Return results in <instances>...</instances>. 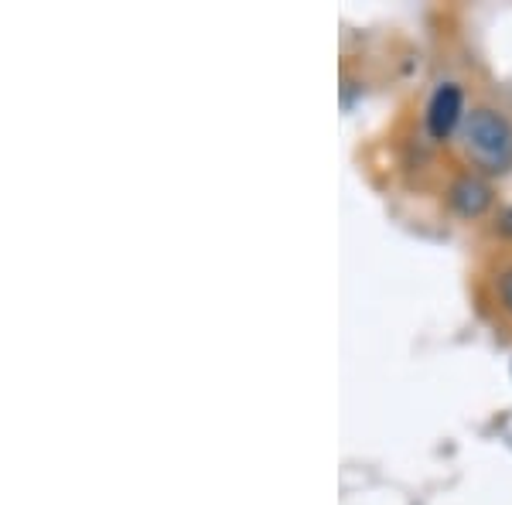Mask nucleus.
<instances>
[{
	"mask_svg": "<svg viewBox=\"0 0 512 505\" xmlns=\"http://www.w3.org/2000/svg\"><path fill=\"white\" fill-rule=\"evenodd\" d=\"M458 154L478 175L506 178L512 171V117L495 103H472L458 134Z\"/></svg>",
	"mask_w": 512,
	"mask_h": 505,
	"instance_id": "f257e3e1",
	"label": "nucleus"
},
{
	"mask_svg": "<svg viewBox=\"0 0 512 505\" xmlns=\"http://www.w3.org/2000/svg\"><path fill=\"white\" fill-rule=\"evenodd\" d=\"M468 89L461 79H441L434 82L431 96L424 103V113H420V130H424V140L434 147H448L458 144V134L465 127L468 117Z\"/></svg>",
	"mask_w": 512,
	"mask_h": 505,
	"instance_id": "f03ea898",
	"label": "nucleus"
},
{
	"mask_svg": "<svg viewBox=\"0 0 512 505\" xmlns=\"http://www.w3.org/2000/svg\"><path fill=\"white\" fill-rule=\"evenodd\" d=\"M444 209L458 222H485L499 209V188L472 168H458L444 181Z\"/></svg>",
	"mask_w": 512,
	"mask_h": 505,
	"instance_id": "7ed1b4c3",
	"label": "nucleus"
},
{
	"mask_svg": "<svg viewBox=\"0 0 512 505\" xmlns=\"http://www.w3.org/2000/svg\"><path fill=\"white\" fill-rule=\"evenodd\" d=\"M489 291L492 304L499 308V314L506 321H512V260H502L489 277Z\"/></svg>",
	"mask_w": 512,
	"mask_h": 505,
	"instance_id": "20e7f679",
	"label": "nucleus"
},
{
	"mask_svg": "<svg viewBox=\"0 0 512 505\" xmlns=\"http://www.w3.org/2000/svg\"><path fill=\"white\" fill-rule=\"evenodd\" d=\"M489 233H492V239H499V243L512 246V202L495 209V215L489 219Z\"/></svg>",
	"mask_w": 512,
	"mask_h": 505,
	"instance_id": "39448f33",
	"label": "nucleus"
},
{
	"mask_svg": "<svg viewBox=\"0 0 512 505\" xmlns=\"http://www.w3.org/2000/svg\"><path fill=\"white\" fill-rule=\"evenodd\" d=\"M359 96H366V82H362L359 76H352V72H345L342 76V106L345 110H352Z\"/></svg>",
	"mask_w": 512,
	"mask_h": 505,
	"instance_id": "423d86ee",
	"label": "nucleus"
},
{
	"mask_svg": "<svg viewBox=\"0 0 512 505\" xmlns=\"http://www.w3.org/2000/svg\"><path fill=\"white\" fill-rule=\"evenodd\" d=\"M509 376H512V359H509Z\"/></svg>",
	"mask_w": 512,
	"mask_h": 505,
	"instance_id": "0eeeda50",
	"label": "nucleus"
}]
</instances>
